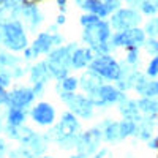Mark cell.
I'll use <instances>...</instances> for the list:
<instances>
[{
  "mask_svg": "<svg viewBox=\"0 0 158 158\" xmlns=\"http://www.w3.org/2000/svg\"><path fill=\"white\" fill-rule=\"evenodd\" d=\"M74 87H76V81H74V79H68V81L63 82V89H67V90H71Z\"/></svg>",
  "mask_w": 158,
  "mask_h": 158,
  "instance_id": "5b68a950",
  "label": "cell"
},
{
  "mask_svg": "<svg viewBox=\"0 0 158 158\" xmlns=\"http://www.w3.org/2000/svg\"><path fill=\"white\" fill-rule=\"evenodd\" d=\"M10 118H11V123H19L22 118H24V112L19 108H13L11 109V114H10Z\"/></svg>",
  "mask_w": 158,
  "mask_h": 158,
  "instance_id": "277c9868",
  "label": "cell"
},
{
  "mask_svg": "<svg viewBox=\"0 0 158 158\" xmlns=\"http://www.w3.org/2000/svg\"><path fill=\"white\" fill-rule=\"evenodd\" d=\"M32 97H33L32 92H29V90H19V92H16V94L11 95V100L15 101L18 106H22V104L29 103L32 100Z\"/></svg>",
  "mask_w": 158,
  "mask_h": 158,
  "instance_id": "3957f363",
  "label": "cell"
},
{
  "mask_svg": "<svg viewBox=\"0 0 158 158\" xmlns=\"http://www.w3.org/2000/svg\"><path fill=\"white\" fill-rule=\"evenodd\" d=\"M5 100H6V95L3 94L2 90H0V101H5Z\"/></svg>",
  "mask_w": 158,
  "mask_h": 158,
  "instance_id": "8992f818",
  "label": "cell"
},
{
  "mask_svg": "<svg viewBox=\"0 0 158 158\" xmlns=\"http://www.w3.org/2000/svg\"><path fill=\"white\" fill-rule=\"evenodd\" d=\"M33 117L40 123H49V122H52V118H54V111H52V108L48 106V104H40V106L35 108V111H33Z\"/></svg>",
  "mask_w": 158,
  "mask_h": 158,
  "instance_id": "7a4b0ae2",
  "label": "cell"
},
{
  "mask_svg": "<svg viewBox=\"0 0 158 158\" xmlns=\"http://www.w3.org/2000/svg\"><path fill=\"white\" fill-rule=\"evenodd\" d=\"M94 70L103 76H106V77H111V79L117 77V74H118V67L108 57H103V59L97 60L94 63Z\"/></svg>",
  "mask_w": 158,
  "mask_h": 158,
  "instance_id": "6da1fadb",
  "label": "cell"
},
{
  "mask_svg": "<svg viewBox=\"0 0 158 158\" xmlns=\"http://www.w3.org/2000/svg\"><path fill=\"white\" fill-rule=\"evenodd\" d=\"M24 2H25V3H29V5H33V3L38 2V0H24Z\"/></svg>",
  "mask_w": 158,
  "mask_h": 158,
  "instance_id": "52a82bcc",
  "label": "cell"
}]
</instances>
